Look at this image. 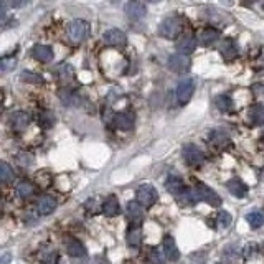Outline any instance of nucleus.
Masks as SVG:
<instances>
[{
    "mask_svg": "<svg viewBox=\"0 0 264 264\" xmlns=\"http://www.w3.org/2000/svg\"><path fill=\"white\" fill-rule=\"evenodd\" d=\"M193 93H195V83L193 80H183L178 83V86H177V98L178 101H180L182 104L185 103H188L190 99H192L193 96Z\"/></svg>",
    "mask_w": 264,
    "mask_h": 264,
    "instance_id": "0eeeda50",
    "label": "nucleus"
},
{
    "mask_svg": "<svg viewBox=\"0 0 264 264\" xmlns=\"http://www.w3.org/2000/svg\"><path fill=\"white\" fill-rule=\"evenodd\" d=\"M119 211H121V206H119V201H117L116 196H108L103 203V213L104 215L112 218V216L119 215Z\"/></svg>",
    "mask_w": 264,
    "mask_h": 264,
    "instance_id": "412c9836",
    "label": "nucleus"
},
{
    "mask_svg": "<svg viewBox=\"0 0 264 264\" xmlns=\"http://www.w3.org/2000/svg\"><path fill=\"white\" fill-rule=\"evenodd\" d=\"M226 187L229 190V193L233 196H236V198H244V196L248 195V187H246V183L243 180H239V178H231Z\"/></svg>",
    "mask_w": 264,
    "mask_h": 264,
    "instance_id": "f3484780",
    "label": "nucleus"
},
{
    "mask_svg": "<svg viewBox=\"0 0 264 264\" xmlns=\"http://www.w3.org/2000/svg\"><path fill=\"white\" fill-rule=\"evenodd\" d=\"M22 81H27V83H42V76L40 75H35L32 71H22Z\"/></svg>",
    "mask_w": 264,
    "mask_h": 264,
    "instance_id": "c9c22d12",
    "label": "nucleus"
},
{
    "mask_svg": "<svg viewBox=\"0 0 264 264\" xmlns=\"http://www.w3.org/2000/svg\"><path fill=\"white\" fill-rule=\"evenodd\" d=\"M94 264H109V261L104 256H96L94 257Z\"/></svg>",
    "mask_w": 264,
    "mask_h": 264,
    "instance_id": "58836bf2",
    "label": "nucleus"
},
{
    "mask_svg": "<svg viewBox=\"0 0 264 264\" xmlns=\"http://www.w3.org/2000/svg\"><path fill=\"white\" fill-rule=\"evenodd\" d=\"M127 218L131 224H142L144 221V206L139 201H129L127 203Z\"/></svg>",
    "mask_w": 264,
    "mask_h": 264,
    "instance_id": "9d476101",
    "label": "nucleus"
},
{
    "mask_svg": "<svg viewBox=\"0 0 264 264\" xmlns=\"http://www.w3.org/2000/svg\"><path fill=\"white\" fill-rule=\"evenodd\" d=\"M165 188H167V192H168V193H172L173 196H178V195H180V193L183 192V190H185V185H183V182H182V178H180V177L172 175V177H168V178H167Z\"/></svg>",
    "mask_w": 264,
    "mask_h": 264,
    "instance_id": "4be33fe9",
    "label": "nucleus"
},
{
    "mask_svg": "<svg viewBox=\"0 0 264 264\" xmlns=\"http://www.w3.org/2000/svg\"><path fill=\"white\" fill-rule=\"evenodd\" d=\"M162 248H164V252H165V256H167V259H168V261L177 262L178 259H180V251H178L175 239H173V238L170 236V234H167V236L164 238V243H162Z\"/></svg>",
    "mask_w": 264,
    "mask_h": 264,
    "instance_id": "9b49d317",
    "label": "nucleus"
},
{
    "mask_svg": "<svg viewBox=\"0 0 264 264\" xmlns=\"http://www.w3.org/2000/svg\"><path fill=\"white\" fill-rule=\"evenodd\" d=\"M178 203H180L182 206H192L195 205L196 201H198V196H196L195 190H190V188H185L183 192L177 196Z\"/></svg>",
    "mask_w": 264,
    "mask_h": 264,
    "instance_id": "393cba45",
    "label": "nucleus"
},
{
    "mask_svg": "<svg viewBox=\"0 0 264 264\" xmlns=\"http://www.w3.org/2000/svg\"><path fill=\"white\" fill-rule=\"evenodd\" d=\"M147 2H150V4H157V2H162V0H147Z\"/></svg>",
    "mask_w": 264,
    "mask_h": 264,
    "instance_id": "a19ab883",
    "label": "nucleus"
},
{
    "mask_svg": "<svg viewBox=\"0 0 264 264\" xmlns=\"http://www.w3.org/2000/svg\"><path fill=\"white\" fill-rule=\"evenodd\" d=\"M56 208V200L53 198V196H42L40 200L37 201V211H38V215H43V216H47L50 215V213H53Z\"/></svg>",
    "mask_w": 264,
    "mask_h": 264,
    "instance_id": "2eb2a0df",
    "label": "nucleus"
},
{
    "mask_svg": "<svg viewBox=\"0 0 264 264\" xmlns=\"http://www.w3.org/2000/svg\"><path fill=\"white\" fill-rule=\"evenodd\" d=\"M147 10H145V5L139 0H129L126 4V15L129 17L131 20H140L144 19Z\"/></svg>",
    "mask_w": 264,
    "mask_h": 264,
    "instance_id": "1a4fd4ad",
    "label": "nucleus"
},
{
    "mask_svg": "<svg viewBox=\"0 0 264 264\" xmlns=\"http://www.w3.org/2000/svg\"><path fill=\"white\" fill-rule=\"evenodd\" d=\"M231 221H233V218H231V215H229L228 211H220V213H218V224H220L221 228H228L229 224H231Z\"/></svg>",
    "mask_w": 264,
    "mask_h": 264,
    "instance_id": "f704fd0d",
    "label": "nucleus"
},
{
    "mask_svg": "<svg viewBox=\"0 0 264 264\" xmlns=\"http://www.w3.org/2000/svg\"><path fill=\"white\" fill-rule=\"evenodd\" d=\"M183 160L190 167H200L205 162V154L193 144H187L183 147Z\"/></svg>",
    "mask_w": 264,
    "mask_h": 264,
    "instance_id": "20e7f679",
    "label": "nucleus"
},
{
    "mask_svg": "<svg viewBox=\"0 0 264 264\" xmlns=\"http://www.w3.org/2000/svg\"><path fill=\"white\" fill-rule=\"evenodd\" d=\"M33 193H35V188H33V185L30 182H22L17 185V195L20 198H30Z\"/></svg>",
    "mask_w": 264,
    "mask_h": 264,
    "instance_id": "c85d7f7f",
    "label": "nucleus"
},
{
    "mask_svg": "<svg viewBox=\"0 0 264 264\" xmlns=\"http://www.w3.org/2000/svg\"><path fill=\"white\" fill-rule=\"evenodd\" d=\"M32 55H33V58L42 61V63H50V61L53 60V50L47 47V45H35Z\"/></svg>",
    "mask_w": 264,
    "mask_h": 264,
    "instance_id": "dca6fc26",
    "label": "nucleus"
},
{
    "mask_svg": "<svg viewBox=\"0 0 264 264\" xmlns=\"http://www.w3.org/2000/svg\"><path fill=\"white\" fill-rule=\"evenodd\" d=\"M220 53H221V56L224 60H228V61H231V60H234L238 56V53H239V50H238V45L234 43L233 40H224L223 43H221V47H220Z\"/></svg>",
    "mask_w": 264,
    "mask_h": 264,
    "instance_id": "a211bd4d",
    "label": "nucleus"
},
{
    "mask_svg": "<svg viewBox=\"0 0 264 264\" xmlns=\"http://www.w3.org/2000/svg\"><path fill=\"white\" fill-rule=\"evenodd\" d=\"M196 48V38L193 35H182L177 42V50L178 53L190 55L193 53Z\"/></svg>",
    "mask_w": 264,
    "mask_h": 264,
    "instance_id": "4468645a",
    "label": "nucleus"
},
{
    "mask_svg": "<svg viewBox=\"0 0 264 264\" xmlns=\"http://www.w3.org/2000/svg\"><path fill=\"white\" fill-rule=\"evenodd\" d=\"M246 220H248L249 226L252 229H259L264 224V215L261 211H252V213H249L248 216H246Z\"/></svg>",
    "mask_w": 264,
    "mask_h": 264,
    "instance_id": "cd10ccee",
    "label": "nucleus"
},
{
    "mask_svg": "<svg viewBox=\"0 0 264 264\" xmlns=\"http://www.w3.org/2000/svg\"><path fill=\"white\" fill-rule=\"evenodd\" d=\"M134 122H136V116L132 112H119V114H114V126L121 131H131L134 127Z\"/></svg>",
    "mask_w": 264,
    "mask_h": 264,
    "instance_id": "f8f14e48",
    "label": "nucleus"
},
{
    "mask_svg": "<svg viewBox=\"0 0 264 264\" xmlns=\"http://www.w3.org/2000/svg\"><path fill=\"white\" fill-rule=\"evenodd\" d=\"M65 246H66V252L73 257H84L86 256V248H84L78 239H73V238L66 239Z\"/></svg>",
    "mask_w": 264,
    "mask_h": 264,
    "instance_id": "aec40b11",
    "label": "nucleus"
},
{
    "mask_svg": "<svg viewBox=\"0 0 264 264\" xmlns=\"http://www.w3.org/2000/svg\"><path fill=\"white\" fill-rule=\"evenodd\" d=\"M210 137H211L213 142L218 144V145H224V144L229 142V137L224 132H221V131H213Z\"/></svg>",
    "mask_w": 264,
    "mask_h": 264,
    "instance_id": "72a5a7b5",
    "label": "nucleus"
},
{
    "mask_svg": "<svg viewBox=\"0 0 264 264\" xmlns=\"http://www.w3.org/2000/svg\"><path fill=\"white\" fill-rule=\"evenodd\" d=\"M9 259H10V256H9V254H4V257H2V264H7Z\"/></svg>",
    "mask_w": 264,
    "mask_h": 264,
    "instance_id": "ea45409f",
    "label": "nucleus"
},
{
    "mask_svg": "<svg viewBox=\"0 0 264 264\" xmlns=\"http://www.w3.org/2000/svg\"><path fill=\"white\" fill-rule=\"evenodd\" d=\"M215 104L216 108L220 109L221 112H229L233 109V101L229 96H224V94H220L216 99H215Z\"/></svg>",
    "mask_w": 264,
    "mask_h": 264,
    "instance_id": "c756f323",
    "label": "nucleus"
},
{
    "mask_svg": "<svg viewBox=\"0 0 264 264\" xmlns=\"http://www.w3.org/2000/svg\"><path fill=\"white\" fill-rule=\"evenodd\" d=\"M136 196H137V201L144 206V208H150V206L155 205V201L159 200V193H157V190L149 183L140 185V187L137 188Z\"/></svg>",
    "mask_w": 264,
    "mask_h": 264,
    "instance_id": "f257e3e1",
    "label": "nucleus"
},
{
    "mask_svg": "<svg viewBox=\"0 0 264 264\" xmlns=\"http://www.w3.org/2000/svg\"><path fill=\"white\" fill-rule=\"evenodd\" d=\"M248 117H249L251 124L264 126V106H261V104L251 106L249 111H248Z\"/></svg>",
    "mask_w": 264,
    "mask_h": 264,
    "instance_id": "5701e85b",
    "label": "nucleus"
},
{
    "mask_svg": "<svg viewBox=\"0 0 264 264\" xmlns=\"http://www.w3.org/2000/svg\"><path fill=\"white\" fill-rule=\"evenodd\" d=\"M182 30V24L180 20L175 19V17H170V19H165L162 24L159 25V33L164 38H175Z\"/></svg>",
    "mask_w": 264,
    "mask_h": 264,
    "instance_id": "39448f33",
    "label": "nucleus"
},
{
    "mask_svg": "<svg viewBox=\"0 0 264 264\" xmlns=\"http://www.w3.org/2000/svg\"><path fill=\"white\" fill-rule=\"evenodd\" d=\"M195 193H196V196H198V200L205 201V203H208L211 206H220L221 205L220 195H218L215 190H211L208 185L196 183L195 185Z\"/></svg>",
    "mask_w": 264,
    "mask_h": 264,
    "instance_id": "f03ea898",
    "label": "nucleus"
},
{
    "mask_svg": "<svg viewBox=\"0 0 264 264\" xmlns=\"http://www.w3.org/2000/svg\"><path fill=\"white\" fill-rule=\"evenodd\" d=\"M126 241L129 248L132 249L140 248V244H142V229H140L139 224H131V228L127 229Z\"/></svg>",
    "mask_w": 264,
    "mask_h": 264,
    "instance_id": "ddd939ff",
    "label": "nucleus"
},
{
    "mask_svg": "<svg viewBox=\"0 0 264 264\" xmlns=\"http://www.w3.org/2000/svg\"><path fill=\"white\" fill-rule=\"evenodd\" d=\"M262 9H264V2H262Z\"/></svg>",
    "mask_w": 264,
    "mask_h": 264,
    "instance_id": "79ce46f5",
    "label": "nucleus"
},
{
    "mask_svg": "<svg viewBox=\"0 0 264 264\" xmlns=\"http://www.w3.org/2000/svg\"><path fill=\"white\" fill-rule=\"evenodd\" d=\"M10 122H12L14 131L22 132L24 129L28 127V124H30V117H28L27 112H14L12 117H10Z\"/></svg>",
    "mask_w": 264,
    "mask_h": 264,
    "instance_id": "6ab92c4d",
    "label": "nucleus"
},
{
    "mask_svg": "<svg viewBox=\"0 0 264 264\" xmlns=\"http://www.w3.org/2000/svg\"><path fill=\"white\" fill-rule=\"evenodd\" d=\"M42 264H56V254L55 252H50V254L43 256V262Z\"/></svg>",
    "mask_w": 264,
    "mask_h": 264,
    "instance_id": "e433bc0d",
    "label": "nucleus"
},
{
    "mask_svg": "<svg viewBox=\"0 0 264 264\" xmlns=\"http://www.w3.org/2000/svg\"><path fill=\"white\" fill-rule=\"evenodd\" d=\"M104 42L111 47H124L127 43V37L119 28H111V30L104 32Z\"/></svg>",
    "mask_w": 264,
    "mask_h": 264,
    "instance_id": "6e6552de",
    "label": "nucleus"
},
{
    "mask_svg": "<svg viewBox=\"0 0 264 264\" xmlns=\"http://www.w3.org/2000/svg\"><path fill=\"white\" fill-rule=\"evenodd\" d=\"M0 178H2V183L5 185L14 180V170L10 168L7 162H2V164H0Z\"/></svg>",
    "mask_w": 264,
    "mask_h": 264,
    "instance_id": "7c9ffc66",
    "label": "nucleus"
},
{
    "mask_svg": "<svg viewBox=\"0 0 264 264\" xmlns=\"http://www.w3.org/2000/svg\"><path fill=\"white\" fill-rule=\"evenodd\" d=\"M190 60L187 55L183 53H175L168 58V70L175 71V73H185L190 70Z\"/></svg>",
    "mask_w": 264,
    "mask_h": 264,
    "instance_id": "423d86ee",
    "label": "nucleus"
},
{
    "mask_svg": "<svg viewBox=\"0 0 264 264\" xmlns=\"http://www.w3.org/2000/svg\"><path fill=\"white\" fill-rule=\"evenodd\" d=\"M165 259H167V256L164 251H159L157 248H150V251H149V261L152 264H165Z\"/></svg>",
    "mask_w": 264,
    "mask_h": 264,
    "instance_id": "2f4dec72",
    "label": "nucleus"
},
{
    "mask_svg": "<svg viewBox=\"0 0 264 264\" xmlns=\"http://www.w3.org/2000/svg\"><path fill=\"white\" fill-rule=\"evenodd\" d=\"M218 38H220V33H218V30H215V28H206V30L201 32L200 42H201V45H205V47H210V45L215 43Z\"/></svg>",
    "mask_w": 264,
    "mask_h": 264,
    "instance_id": "a878e982",
    "label": "nucleus"
},
{
    "mask_svg": "<svg viewBox=\"0 0 264 264\" xmlns=\"http://www.w3.org/2000/svg\"><path fill=\"white\" fill-rule=\"evenodd\" d=\"M56 122V117L53 112H50V111H43L38 114V124H40V127L43 129H50V127H53V124Z\"/></svg>",
    "mask_w": 264,
    "mask_h": 264,
    "instance_id": "bb28decb",
    "label": "nucleus"
},
{
    "mask_svg": "<svg viewBox=\"0 0 264 264\" xmlns=\"http://www.w3.org/2000/svg\"><path fill=\"white\" fill-rule=\"evenodd\" d=\"M0 66H2V71L9 73V71H14V68L17 66V60L14 56H4L2 61H0Z\"/></svg>",
    "mask_w": 264,
    "mask_h": 264,
    "instance_id": "473e14b6",
    "label": "nucleus"
},
{
    "mask_svg": "<svg viewBox=\"0 0 264 264\" xmlns=\"http://www.w3.org/2000/svg\"><path fill=\"white\" fill-rule=\"evenodd\" d=\"M60 99H61V103L66 106H80L81 104V98L78 96L75 91H71V89H61Z\"/></svg>",
    "mask_w": 264,
    "mask_h": 264,
    "instance_id": "b1692460",
    "label": "nucleus"
},
{
    "mask_svg": "<svg viewBox=\"0 0 264 264\" xmlns=\"http://www.w3.org/2000/svg\"><path fill=\"white\" fill-rule=\"evenodd\" d=\"M27 2H30V0H12V7H24Z\"/></svg>",
    "mask_w": 264,
    "mask_h": 264,
    "instance_id": "4c0bfd02",
    "label": "nucleus"
},
{
    "mask_svg": "<svg viewBox=\"0 0 264 264\" xmlns=\"http://www.w3.org/2000/svg\"><path fill=\"white\" fill-rule=\"evenodd\" d=\"M89 35V24L86 20H73L70 24V38L75 43H81Z\"/></svg>",
    "mask_w": 264,
    "mask_h": 264,
    "instance_id": "7ed1b4c3",
    "label": "nucleus"
}]
</instances>
